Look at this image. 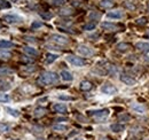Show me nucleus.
<instances>
[{
	"instance_id": "1",
	"label": "nucleus",
	"mask_w": 149,
	"mask_h": 140,
	"mask_svg": "<svg viewBox=\"0 0 149 140\" xmlns=\"http://www.w3.org/2000/svg\"><path fill=\"white\" fill-rule=\"evenodd\" d=\"M58 80H59V76L52 71H46L41 74L40 77L38 78V83L41 85H52L58 83Z\"/></svg>"
},
{
	"instance_id": "2",
	"label": "nucleus",
	"mask_w": 149,
	"mask_h": 140,
	"mask_svg": "<svg viewBox=\"0 0 149 140\" xmlns=\"http://www.w3.org/2000/svg\"><path fill=\"white\" fill-rule=\"evenodd\" d=\"M66 60H67L70 64L74 66V67H83V66H85V63H86L85 60H83L81 57L76 56V55H67Z\"/></svg>"
},
{
	"instance_id": "3",
	"label": "nucleus",
	"mask_w": 149,
	"mask_h": 140,
	"mask_svg": "<svg viewBox=\"0 0 149 140\" xmlns=\"http://www.w3.org/2000/svg\"><path fill=\"white\" fill-rule=\"evenodd\" d=\"M49 39L55 43V44H59V45H67L69 43L68 38L66 36H62V34H59V33H54L49 37Z\"/></svg>"
},
{
	"instance_id": "4",
	"label": "nucleus",
	"mask_w": 149,
	"mask_h": 140,
	"mask_svg": "<svg viewBox=\"0 0 149 140\" xmlns=\"http://www.w3.org/2000/svg\"><path fill=\"white\" fill-rule=\"evenodd\" d=\"M89 116L96 117V118H103L107 117L109 115V110L108 109H98V110H89L88 112Z\"/></svg>"
},
{
	"instance_id": "5",
	"label": "nucleus",
	"mask_w": 149,
	"mask_h": 140,
	"mask_svg": "<svg viewBox=\"0 0 149 140\" xmlns=\"http://www.w3.org/2000/svg\"><path fill=\"white\" fill-rule=\"evenodd\" d=\"M101 92L104 93V94H108V95H114V94L117 93V89H116L114 85H111V84H109V83H106L104 85H102Z\"/></svg>"
},
{
	"instance_id": "6",
	"label": "nucleus",
	"mask_w": 149,
	"mask_h": 140,
	"mask_svg": "<svg viewBox=\"0 0 149 140\" xmlns=\"http://www.w3.org/2000/svg\"><path fill=\"white\" fill-rule=\"evenodd\" d=\"M78 53L80 55H83V56H87L88 57V56H92L94 54V51L91 47L86 46V45H79L78 46Z\"/></svg>"
},
{
	"instance_id": "7",
	"label": "nucleus",
	"mask_w": 149,
	"mask_h": 140,
	"mask_svg": "<svg viewBox=\"0 0 149 140\" xmlns=\"http://www.w3.org/2000/svg\"><path fill=\"white\" fill-rule=\"evenodd\" d=\"M3 21H6L7 23H10V24H14V23H20L22 22V17L17 16V15H13V14H8V15H3L2 16Z\"/></svg>"
},
{
	"instance_id": "8",
	"label": "nucleus",
	"mask_w": 149,
	"mask_h": 140,
	"mask_svg": "<svg viewBox=\"0 0 149 140\" xmlns=\"http://www.w3.org/2000/svg\"><path fill=\"white\" fill-rule=\"evenodd\" d=\"M131 108L134 110V113L137 114H140V115H145L147 109L144 105H140V103H131Z\"/></svg>"
},
{
	"instance_id": "9",
	"label": "nucleus",
	"mask_w": 149,
	"mask_h": 140,
	"mask_svg": "<svg viewBox=\"0 0 149 140\" xmlns=\"http://www.w3.org/2000/svg\"><path fill=\"white\" fill-rule=\"evenodd\" d=\"M124 16V13L122 10H112V11H108L107 13V17L108 18H115V20H119Z\"/></svg>"
},
{
	"instance_id": "10",
	"label": "nucleus",
	"mask_w": 149,
	"mask_h": 140,
	"mask_svg": "<svg viewBox=\"0 0 149 140\" xmlns=\"http://www.w3.org/2000/svg\"><path fill=\"white\" fill-rule=\"evenodd\" d=\"M121 80L124 83V84H126V85H134L135 84V79L134 78H132L131 76H129V75H124V74H122L121 75Z\"/></svg>"
},
{
	"instance_id": "11",
	"label": "nucleus",
	"mask_w": 149,
	"mask_h": 140,
	"mask_svg": "<svg viewBox=\"0 0 149 140\" xmlns=\"http://www.w3.org/2000/svg\"><path fill=\"white\" fill-rule=\"evenodd\" d=\"M101 28L104 29V30H108V31H116L118 30V26L114 23H110V22H103L101 23Z\"/></svg>"
},
{
	"instance_id": "12",
	"label": "nucleus",
	"mask_w": 149,
	"mask_h": 140,
	"mask_svg": "<svg viewBox=\"0 0 149 140\" xmlns=\"http://www.w3.org/2000/svg\"><path fill=\"white\" fill-rule=\"evenodd\" d=\"M53 109H54L56 113H59V114H67V112H68L67 107H66L63 103H55V105L53 106Z\"/></svg>"
},
{
	"instance_id": "13",
	"label": "nucleus",
	"mask_w": 149,
	"mask_h": 140,
	"mask_svg": "<svg viewBox=\"0 0 149 140\" xmlns=\"http://www.w3.org/2000/svg\"><path fill=\"white\" fill-rule=\"evenodd\" d=\"M135 47H137L139 51L144 52V53H149V43L140 41V43H138V44L135 45Z\"/></svg>"
},
{
	"instance_id": "14",
	"label": "nucleus",
	"mask_w": 149,
	"mask_h": 140,
	"mask_svg": "<svg viewBox=\"0 0 149 140\" xmlns=\"http://www.w3.org/2000/svg\"><path fill=\"white\" fill-rule=\"evenodd\" d=\"M60 76H61V78H62L64 82H71V80L74 79L71 72H69L68 70H62L61 74H60Z\"/></svg>"
},
{
	"instance_id": "15",
	"label": "nucleus",
	"mask_w": 149,
	"mask_h": 140,
	"mask_svg": "<svg viewBox=\"0 0 149 140\" xmlns=\"http://www.w3.org/2000/svg\"><path fill=\"white\" fill-rule=\"evenodd\" d=\"M110 129H111L112 132H122V131H124L125 125L119 124V123H116V124H111L110 125Z\"/></svg>"
},
{
	"instance_id": "16",
	"label": "nucleus",
	"mask_w": 149,
	"mask_h": 140,
	"mask_svg": "<svg viewBox=\"0 0 149 140\" xmlns=\"http://www.w3.org/2000/svg\"><path fill=\"white\" fill-rule=\"evenodd\" d=\"M24 52H25L28 55H31V56H36V55H38V51H37L36 48H33V47H30V46L24 47Z\"/></svg>"
},
{
	"instance_id": "17",
	"label": "nucleus",
	"mask_w": 149,
	"mask_h": 140,
	"mask_svg": "<svg viewBox=\"0 0 149 140\" xmlns=\"http://www.w3.org/2000/svg\"><path fill=\"white\" fill-rule=\"evenodd\" d=\"M14 46V44L12 43V41H8V40H0V48L1 49H5V48H10V47H13Z\"/></svg>"
},
{
	"instance_id": "18",
	"label": "nucleus",
	"mask_w": 149,
	"mask_h": 140,
	"mask_svg": "<svg viewBox=\"0 0 149 140\" xmlns=\"http://www.w3.org/2000/svg\"><path fill=\"white\" fill-rule=\"evenodd\" d=\"M91 89H92V84H91L89 82L84 80V82L80 83V90H81V91H89Z\"/></svg>"
},
{
	"instance_id": "19",
	"label": "nucleus",
	"mask_w": 149,
	"mask_h": 140,
	"mask_svg": "<svg viewBox=\"0 0 149 140\" xmlns=\"http://www.w3.org/2000/svg\"><path fill=\"white\" fill-rule=\"evenodd\" d=\"M52 129L54 131H58V132H64V131H67V125H64V124H55V125H53Z\"/></svg>"
},
{
	"instance_id": "20",
	"label": "nucleus",
	"mask_w": 149,
	"mask_h": 140,
	"mask_svg": "<svg viewBox=\"0 0 149 140\" xmlns=\"http://www.w3.org/2000/svg\"><path fill=\"white\" fill-rule=\"evenodd\" d=\"M100 6L103 7V8H111L114 6V2L111 0H101Z\"/></svg>"
},
{
	"instance_id": "21",
	"label": "nucleus",
	"mask_w": 149,
	"mask_h": 140,
	"mask_svg": "<svg viewBox=\"0 0 149 140\" xmlns=\"http://www.w3.org/2000/svg\"><path fill=\"white\" fill-rule=\"evenodd\" d=\"M6 112L10 115V116H14V117H18L20 116V112L16 110V109H13V108H9V107H6Z\"/></svg>"
},
{
	"instance_id": "22",
	"label": "nucleus",
	"mask_w": 149,
	"mask_h": 140,
	"mask_svg": "<svg viewBox=\"0 0 149 140\" xmlns=\"http://www.w3.org/2000/svg\"><path fill=\"white\" fill-rule=\"evenodd\" d=\"M129 44H126V43H121V44H118L117 45V49L119 51V52H126L127 49H129Z\"/></svg>"
},
{
	"instance_id": "23",
	"label": "nucleus",
	"mask_w": 149,
	"mask_h": 140,
	"mask_svg": "<svg viewBox=\"0 0 149 140\" xmlns=\"http://www.w3.org/2000/svg\"><path fill=\"white\" fill-rule=\"evenodd\" d=\"M59 56H58V54H47V57H46V62L47 63H53L56 59H58Z\"/></svg>"
},
{
	"instance_id": "24",
	"label": "nucleus",
	"mask_w": 149,
	"mask_h": 140,
	"mask_svg": "<svg viewBox=\"0 0 149 140\" xmlns=\"http://www.w3.org/2000/svg\"><path fill=\"white\" fill-rule=\"evenodd\" d=\"M95 26H96V24H95L94 22H91V23L85 24L83 29H84L85 31H92V30H94V29H95Z\"/></svg>"
},
{
	"instance_id": "25",
	"label": "nucleus",
	"mask_w": 149,
	"mask_h": 140,
	"mask_svg": "<svg viewBox=\"0 0 149 140\" xmlns=\"http://www.w3.org/2000/svg\"><path fill=\"white\" fill-rule=\"evenodd\" d=\"M45 113H46V109L45 108H37L35 110V116L36 117H41V116L45 115Z\"/></svg>"
},
{
	"instance_id": "26",
	"label": "nucleus",
	"mask_w": 149,
	"mask_h": 140,
	"mask_svg": "<svg viewBox=\"0 0 149 140\" xmlns=\"http://www.w3.org/2000/svg\"><path fill=\"white\" fill-rule=\"evenodd\" d=\"M9 89H10V85H9L8 82H2V80H0V90L6 91V90H9Z\"/></svg>"
},
{
	"instance_id": "27",
	"label": "nucleus",
	"mask_w": 149,
	"mask_h": 140,
	"mask_svg": "<svg viewBox=\"0 0 149 140\" xmlns=\"http://www.w3.org/2000/svg\"><path fill=\"white\" fill-rule=\"evenodd\" d=\"M12 72H13V70H10L8 68H3V67L0 68V76H6V75H9Z\"/></svg>"
},
{
	"instance_id": "28",
	"label": "nucleus",
	"mask_w": 149,
	"mask_h": 140,
	"mask_svg": "<svg viewBox=\"0 0 149 140\" xmlns=\"http://www.w3.org/2000/svg\"><path fill=\"white\" fill-rule=\"evenodd\" d=\"M10 100V97L6 93H0V102H8Z\"/></svg>"
},
{
	"instance_id": "29",
	"label": "nucleus",
	"mask_w": 149,
	"mask_h": 140,
	"mask_svg": "<svg viewBox=\"0 0 149 140\" xmlns=\"http://www.w3.org/2000/svg\"><path fill=\"white\" fill-rule=\"evenodd\" d=\"M10 8V3L6 0H0V9H7Z\"/></svg>"
},
{
	"instance_id": "30",
	"label": "nucleus",
	"mask_w": 149,
	"mask_h": 140,
	"mask_svg": "<svg viewBox=\"0 0 149 140\" xmlns=\"http://www.w3.org/2000/svg\"><path fill=\"white\" fill-rule=\"evenodd\" d=\"M41 26H43V22H40V21H35V22L31 24V29H32V30L39 29V28H41Z\"/></svg>"
},
{
	"instance_id": "31",
	"label": "nucleus",
	"mask_w": 149,
	"mask_h": 140,
	"mask_svg": "<svg viewBox=\"0 0 149 140\" xmlns=\"http://www.w3.org/2000/svg\"><path fill=\"white\" fill-rule=\"evenodd\" d=\"M0 57L8 59V57H10V53L9 52H6V51H0Z\"/></svg>"
},
{
	"instance_id": "32",
	"label": "nucleus",
	"mask_w": 149,
	"mask_h": 140,
	"mask_svg": "<svg viewBox=\"0 0 149 140\" xmlns=\"http://www.w3.org/2000/svg\"><path fill=\"white\" fill-rule=\"evenodd\" d=\"M59 99H60V100H64V101H70V100H74V98H71V97H69V95H63V94L59 95Z\"/></svg>"
},
{
	"instance_id": "33",
	"label": "nucleus",
	"mask_w": 149,
	"mask_h": 140,
	"mask_svg": "<svg viewBox=\"0 0 149 140\" xmlns=\"http://www.w3.org/2000/svg\"><path fill=\"white\" fill-rule=\"evenodd\" d=\"M9 126L7 124H0V132H8Z\"/></svg>"
},
{
	"instance_id": "34",
	"label": "nucleus",
	"mask_w": 149,
	"mask_h": 140,
	"mask_svg": "<svg viewBox=\"0 0 149 140\" xmlns=\"http://www.w3.org/2000/svg\"><path fill=\"white\" fill-rule=\"evenodd\" d=\"M60 14L61 15H71L72 14V11H71V9H62L61 11H60Z\"/></svg>"
},
{
	"instance_id": "35",
	"label": "nucleus",
	"mask_w": 149,
	"mask_h": 140,
	"mask_svg": "<svg viewBox=\"0 0 149 140\" xmlns=\"http://www.w3.org/2000/svg\"><path fill=\"white\" fill-rule=\"evenodd\" d=\"M40 16H41L43 18H45V20H48V18H51L53 15H52L51 13H40Z\"/></svg>"
},
{
	"instance_id": "36",
	"label": "nucleus",
	"mask_w": 149,
	"mask_h": 140,
	"mask_svg": "<svg viewBox=\"0 0 149 140\" xmlns=\"http://www.w3.org/2000/svg\"><path fill=\"white\" fill-rule=\"evenodd\" d=\"M146 22H147L146 17H141V18H139V20H137V21H135V23H137V24H145Z\"/></svg>"
},
{
	"instance_id": "37",
	"label": "nucleus",
	"mask_w": 149,
	"mask_h": 140,
	"mask_svg": "<svg viewBox=\"0 0 149 140\" xmlns=\"http://www.w3.org/2000/svg\"><path fill=\"white\" fill-rule=\"evenodd\" d=\"M129 120H130L129 115H121L119 116V121H129Z\"/></svg>"
},
{
	"instance_id": "38",
	"label": "nucleus",
	"mask_w": 149,
	"mask_h": 140,
	"mask_svg": "<svg viewBox=\"0 0 149 140\" xmlns=\"http://www.w3.org/2000/svg\"><path fill=\"white\" fill-rule=\"evenodd\" d=\"M52 2H53V5L58 6V5H62V3L64 2V0H53Z\"/></svg>"
},
{
	"instance_id": "39",
	"label": "nucleus",
	"mask_w": 149,
	"mask_h": 140,
	"mask_svg": "<svg viewBox=\"0 0 149 140\" xmlns=\"http://www.w3.org/2000/svg\"><path fill=\"white\" fill-rule=\"evenodd\" d=\"M89 17H91V18H92V17L99 18V17H100V14H98V13H94V11H92V13L89 14Z\"/></svg>"
},
{
	"instance_id": "40",
	"label": "nucleus",
	"mask_w": 149,
	"mask_h": 140,
	"mask_svg": "<svg viewBox=\"0 0 149 140\" xmlns=\"http://www.w3.org/2000/svg\"><path fill=\"white\" fill-rule=\"evenodd\" d=\"M100 140H109V139H107V138H102V139H100Z\"/></svg>"
},
{
	"instance_id": "41",
	"label": "nucleus",
	"mask_w": 149,
	"mask_h": 140,
	"mask_svg": "<svg viewBox=\"0 0 149 140\" xmlns=\"http://www.w3.org/2000/svg\"><path fill=\"white\" fill-rule=\"evenodd\" d=\"M13 1H16V0H13Z\"/></svg>"
},
{
	"instance_id": "42",
	"label": "nucleus",
	"mask_w": 149,
	"mask_h": 140,
	"mask_svg": "<svg viewBox=\"0 0 149 140\" xmlns=\"http://www.w3.org/2000/svg\"><path fill=\"white\" fill-rule=\"evenodd\" d=\"M147 140H149V139H147Z\"/></svg>"
},
{
	"instance_id": "43",
	"label": "nucleus",
	"mask_w": 149,
	"mask_h": 140,
	"mask_svg": "<svg viewBox=\"0 0 149 140\" xmlns=\"http://www.w3.org/2000/svg\"><path fill=\"white\" fill-rule=\"evenodd\" d=\"M148 34H149V33H148Z\"/></svg>"
}]
</instances>
